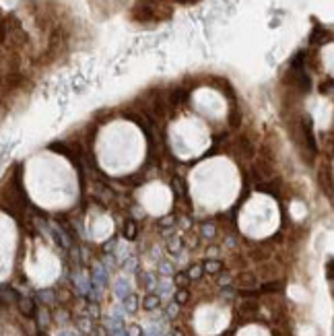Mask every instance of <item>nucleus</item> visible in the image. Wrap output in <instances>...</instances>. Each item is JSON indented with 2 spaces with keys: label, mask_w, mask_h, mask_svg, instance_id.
<instances>
[{
  "label": "nucleus",
  "mask_w": 334,
  "mask_h": 336,
  "mask_svg": "<svg viewBox=\"0 0 334 336\" xmlns=\"http://www.w3.org/2000/svg\"><path fill=\"white\" fill-rule=\"evenodd\" d=\"M159 272L165 274V276H173L175 270H173V266H171L169 262H161V264H159Z\"/></svg>",
  "instance_id": "nucleus-16"
},
{
  "label": "nucleus",
  "mask_w": 334,
  "mask_h": 336,
  "mask_svg": "<svg viewBox=\"0 0 334 336\" xmlns=\"http://www.w3.org/2000/svg\"><path fill=\"white\" fill-rule=\"evenodd\" d=\"M39 324H42V326H48V324H50V313H48L46 310L39 312Z\"/></svg>",
  "instance_id": "nucleus-22"
},
{
  "label": "nucleus",
  "mask_w": 334,
  "mask_h": 336,
  "mask_svg": "<svg viewBox=\"0 0 334 336\" xmlns=\"http://www.w3.org/2000/svg\"><path fill=\"white\" fill-rule=\"evenodd\" d=\"M93 334L95 336H107V332H105L103 326H97V328H93Z\"/></svg>",
  "instance_id": "nucleus-28"
},
{
  "label": "nucleus",
  "mask_w": 334,
  "mask_h": 336,
  "mask_svg": "<svg viewBox=\"0 0 334 336\" xmlns=\"http://www.w3.org/2000/svg\"><path fill=\"white\" fill-rule=\"evenodd\" d=\"M126 336H143V330L139 326H130V328L126 330Z\"/></svg>",
  "instance_id": "nucleus-23"
},
{
  "label": "nucleus",
  "mask_w": 334,
  "mask_h": 336,
  "mask_svg": "<svg viewBox=\"0 0 334 336\" xmlns=\"http://www.w3.org/2000/svg\"><path fill=\"white\" fill-rule=\"evenodd\" d=\"M171 336H184V334H182L180 330H173V334H171Z\"/></svg>",
  "instance_id": "nucleus-31"
},
{
  "label": "nucleus",
  "mask_w": 334,
  "mask_h": 336,
  "mask_svg": "<svg viewBox=\"0 0 334 336\" xmlns=\"http://www.w3.org/2000/svg\"><path fill=\"white\" fill-rule=\"evenodd\" d=\"M180 2H186V0H180Z\"/></svg>",
  "instance_id": "nucleus-33"
},
{
  "label": "nucleus",
  "mask_w": 334,
  "mask_h": 336,
  "mask_svg": "<svg viewBox=\"0 0 334 336\" xmlns=\"http://www.w3.org/2000/svg\"><path fill=\"white\" fill-rule=\"evenodd\" d=\"M128 293H130V287H128V283H126L124 279L116 283V295H118V297H120V299H124Z\"/></svg>",
  "instance_id": "nucleus-11"
},
{
  "label": "nucleus",
  "mask_w": 334,
  "mask_h": 336,
  "mask_svg": "<svg viewBox=\"0 0 334 336\" xmlns=\"http://www.w3.org/2000/svg\"><path fill=\"white\" fill-rule=\"evenodd\" d=\"M241 281V279H239ZM245 287H248V285H254V276L252 274H243V281H241Z\"/></svg>",
  "instance_id": "nucleus-29"
},
{
  "label": "nucleus",
  "mask_w": 334,
  "mask_h": 336,
  "mask_svg": "<svg viewBox=\"0 0 334 336\" xmlns=\"http://www.w3.org/2000/svg\"><path fill=\"white\" fill-rule=\"evenodd\" d=\"M221 270H223V262H221V260L211 258V260H206V262L202 264V272H204V274H217V272H221Z\"/></svg>",
  "instance_id": "nucleus-4"
},
{
  "label": "nucleus",
  "mask_w": 334,
  "mask_h": 336,
  "mask_svg": "<svg viewBox=\"0 0 334 336\" xmlns=\"http://www.w3.org/2000/svg\"><path fill=\"white\" fill-rule=\"evenodd\" d=\"M190 299V293L188 289H178L173 293V303H178V305H184V303H188Z\"/></svg>",
  "instance_id": "nucleus-10"
},
{
  "label": "nucleus",
  "mask_w": 334,
  "mask_h": 336,
  "mask_svg": "<svg viewBox=\"0 0 334 336\" xmlns=\"http://www.w3.org/2000/svg\"><path fill=\"white\" fill-rule=\"evenodd\" d=\"M78 330L85 332V334H93V320L91 318H78L76 320Z\"/></svg>",
  "instance_id": "nucleus-8"
},
{
  "label": "nucleus",
  "mask_w": 334,
  "mask_h": 336,
  "mask_svg": "<svg viewBox=\"0 0 334 336\" xmlns=\"http://www.w3.org/2000/svg\"><path fill=\"white\" fill-rule=\"evenodd\" d=\"M219 285H221V287H229V285H231V279H229L227 274H225V276H219Z\"/></svg>",
  "instance_id": "nucleus-27"
},
{
  "label": "nucleus",
  "mask_w": 334,
  "mask_h": 336,
  "mask_svg": "<svg viewBox=\"0 0 334 336\" xmlns=\"http://www.w3.org/2000/svg\"><path fill=\"white\" fill-rule=\"evenodd\" d=\"M188 283H190V279H188V274H186V272H173V285L175 287L186 289V287H188Z\"/></svg>",
  "instance_id": "nucleus-9"
},
{
  "label": "nucleus",
  "mask_w": 334,
  "mask_h": 336,
  "mask_svg": "<svg viewBox=\"0 0 334 336\" xmlns=\"http://www.w3.org/2000/svg\"><path fill=\"white\" fill-rule=\"evenodd\" d=\"M44 336H46V334H44Z\"/></svg>",
  "instance_id": "nucleus-34"
},
{
  "label": "nucleus",
  "mask_w": 334,
  "mask_h": 336,
  "mask_svg": "<svg viewBox=\"0 0 334 336\" xmlns=\"http://www.w3.org/2000/svg\"><path fill=\"white\" fill-rule=\"evenodd\" d=\"M186 97H188V93H186V91H182V89H175V91L171 93V97H169V99H171V103H175V105H178V103L186 101Z\"/></svg>",
  "instance_id": "nucleus-14"
},
{
  "label": "nucleus",
  "mask_w": 334,
  "mask_h": 336,
  "mask_svg": "<svg viewBox=\"0 0 334 336\" xmlns=\"http://www.w3.org/2000/svg\"><path fill=\"white\" fill-rule=\"evenodd\" d=\"M17 301H19V305H21V312H23L25 315H35V305H33V301H31V299H27V297H19Z\"/></svg>",
  "instance_id": "nucleus-6"
},
{
  "label": "nucleus",
  "mask_w": 334,
  "mask_h": 336,
  "mask_svg": "<svg viewBox=\"0 0 334 336\" xmlns=\"http://www.w3.org/2000/svg\"><path fill=\"white\" fill-rule=\"evenodd\" d=\"M283 289V283H266V285H262L260 287V291L258 293H277V291H281Z\"/></svg>",
  "instance_id": "nucleus-13"
},
{
  "label": "nucleus",
  "mask_w": 334,
  "mask_h": 336,
  "mask_svg": "<svg viewBox=\"0 0 334 336\" xmlns=\"http://www.w3.org/2000/svg\"><path fill=\"white\" fill-rule=\"evenodd\" d=\"M186 274H188V279H190V281H198L200 276L204 274V272H202V264H192Z\"/></svg>",
  "instance_id": "nucleus-12"
},
{
  "label": "nucleus",
  "mask_w": 334,
  "mask_h": 336,
  "mask_svg": "<svg viewBox=\"0 0 334 336\" xmlns=\"http://www.w3.org/2000/svg\"><path fill=\"white\" fill-rule=\"evenodd\" d=\"M143 308L146 312H155V310H159L161 308V297L159 295H155V293H149L146 297L143 299Z\"/></svg>",
  "instance_id": "nucleus-2"
},
{
  "label": "nucleus",
  "mask_w": 334,
  "mask_h": 336,
  "mask_svg": "<svg viewBox=\"0 0 334 336\" xmlns=\"http://www.w3.org/2000/svg\"><path fill=\"white\" fill-rule=\"evenodd\" d=\"M322 37H324V29H322V27H316V31L311 33V44L322 42Z\"/></svg>",
  "instance_id": "nucleus-20"
},
{
  "label": "nucleus",
  "mask_w": 334,
  "mask_h": 336,
  "mask_svg": "<svg viewBox=\"0 0 334 336\" xmlns=\"http://www.w3.org/2000/svg\"><path fill=\"white\" fill-rule=\"evenodd\" d=\"M303 134H306V143L310 146L311 155L318 153V144H316V136H313V126H311V118H306L303 120Z\"/></svg>",
  "instance_id": "nucleus-1"
},
{
  "label": "nucleus",
  "mask_w": 334,
  "mask_h": 336,
  "mask_svg": "<svg viewBox=\"0 0 334 336\" xmlns=\"http://www.w3.org/2000/svg\"><path fill=\"white\" fill-rule=\"evenodd\" d=\"M62 336H72V334H68V332H64V334H62Z\"/></svg>",
  "instance_id": "nucleus-32"
},
{
  "label": "nucleus",
  "mask_w": 334,
  "mask_h": 336,
  "mask_svg": "<svg viewBox=\"0 0 334 336\" xmlns=\"http://www.w3.org/2000/svg\"><path fill=\"white\" fill-rule=\"evenodd\" d=\"M178 308H180V305L171 301V303H169V308H167V315H169V318H173V315L178 313Z\"/></svg>",
  "instance_id": "nucleus-26"
},
{
  "label": "nucleus",
  "mask_w": 334,
  "mask_h": 336,
  "mask_svg": "<svg viewBox=\"0 0 334 336\" xmlns=\"http://www.w3.org/2000/svg\"><path fill=\"white\" fill-rule=\"evenodd\" d=\"M171 223H175V219H173V215H167V216H163V219L159 221V225H161V227H169Z\"/></svg>",
  "instance_id": "nucleus-24"
},
{
  "label": "nucleus",
  "mask_w": 334,
  "mask_h": 336,
  "mask_svg": "<svg viewBox=\"0 0 334 336\" xmlns=\"http://www.w3.org/2000/svg\"><path fill=\"white\" fill-rule=\"evenodd\" d=\"M171 188H173V190H175V194H178V196H180V198H182V196H186V188H184L182 180H178V177H175V180L171 182Z\"/></svg>",
  "instance_id": "nucleus-15"
},
{
  "label": "nucleus",
  "mask_w": 334,
  "mask_h": 336,
  "mask_svg": "<svg viewBox=\"0 0 334 336\" xmlns=\"http://www.w3.org/2000/svg\"><path fill=\"white\" fill-rule=\"evenodd\" d=\"M295 83L299 85V89H301L303 93L310 91V87H311V81H310V76H308L306 71H297L295 72Z\"/></svg>",
  "instance_id": "nucleus-5"
},
{
  "label": "nucleus",
  "mask_w": 334,
  "mask_h": 336,
  "mask_svg": "<svg viewBox=\"0 0 334 336\" xmlns=\"http://www.w3.org/2000/svg\"><path fill=\"white\" fill-rule=\"evenodd\" d=\"M42 295V301H46V303H52L54 301V293L52 291H44V293H39Z\"/></svg>",
  "instance_id": "nucleus-25"
},
{
  "label": "nucleus",
  "mask_w": 334,
  "mask_h": 336,
  "mask_svg": "<svg viewBox=\"0 0 334 336\" xmlns=\"http://www.w3.org/2000/svg\"><path fill=\"white\" fill-rule=\"evenodd\" d=\"M202 237H215V225H202Z\"/></svg>",
  "instance_id": "nucleus-19"
},
{
  "label": "nucleus",
  "mask_w": 334,
  "mask_h": 336,
  "mask_svg": "<svg viewBox=\"0 0 334 336\" xmlns=\"http://www.w3.org/2000/svg\"><path fill=\"white\" fill-rule=\"evenodd\" d=\"M124 308H126V312H130V313L136 312V310H139V297H136L134 293H128L124 297Z\"/></svg>",
  "instance_id": "nucleus-7"
},
{
  "label": "nucleus",
  "mask_w": 334,
  "mask_h": 336,
  "mask_svg": "<svg viewBox=\"0 0 334 336\" xmlns=\"http://www.w3.org/2000/svg\"><path fill=\"white\" fill-rule=\"evenodd\" d=\"M87 312H89V318H99V305H97V303H89V310H87Z\"/></svg>",
  "instance_id": "nucleus-18"
},
{
  "label": "nucleus",
  "mask_w": 334,
  "mask_h": 336,
  "mask_svg": "<svg viewBox=\"0 0 334 336\" xmlns=\"http://www.w3.org/2000/svg\"><path fill=\"white\" fill-rule=\"evenodd\" d=\"M141 285H144L146 289H151V287H153V276L149 272H143L141 274Z\"/></svg>",
  "instance_id": "nucleus-17"
},
{
  "label": "nucleus",
  "mask_w": 334,
  "mask_h": 336,
  "mask_svg": "<svg viewBox=\"0 0 334 336\" xmlns=\"http://www.w3.org/2000/svg\"><path fill=\"white\" fill-rule=\"evenodd\" d=\"M114 248H116V240H110V241H107V243L103 245V250H105V252H112Z\"/></svg>",
  "instance_id": "nucleus-30"
},
{
  "label": "nucleus",
  "mask_w": 334,
  "mask_h": 336,
  "mask_svg": "<svg viewBox=\"0 0 334 336\" xmlns=\"http://www.w3.org/2000/svg\"><path fill=\"white\" fill-rule=\"evenodd\" d=\"M136 233H139V225H136L132 219H128L124 223V227H122V235L128 241H132V240H136Z\"/></svg>",
  "instance_id": "nucleus-3"
},
{
  "label": "nucleus",
  "mask_w": 334,
  "mask_h": 336,
  "mask_svg": "<svg viewBox=\"0 0 334 336\" xmlns=\"http://www.w3.org/2000/svg\"><path fill=\"white\" fill-rule=\"evenodd\" d=\"M180 250H182V241H180V240H171V241H169V252H171V254H178Z\"/></svg>",
  "instance_id": "nucleus-21"
}]
</instances>
